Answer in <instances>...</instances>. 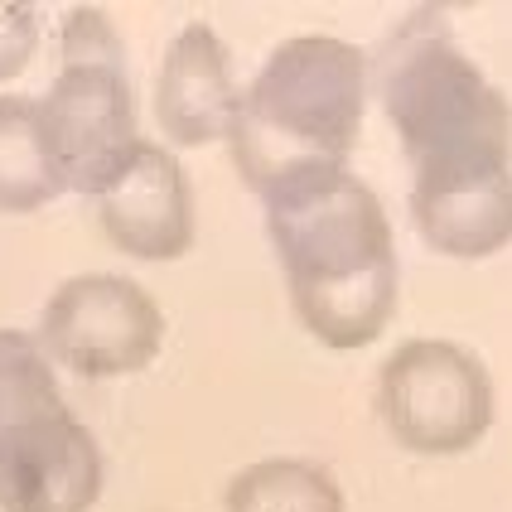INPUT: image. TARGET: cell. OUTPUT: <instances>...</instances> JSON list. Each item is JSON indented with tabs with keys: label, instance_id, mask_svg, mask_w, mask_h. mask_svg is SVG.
Listing matches in <instances>:
<instances>
[{
	"label": "cell",
	"instance_id": "6da1fadb",
	"mask_svg": "<svg viewBox=\"0 0 512 512\" xmlns=\"http://www.w3.org/2000/svg\"><path fill=\"white\" fill-rule=\"evenodd\" d=\"M368 54L339 34H290L261 58L228 136V160L256 199L324 170H348L368 121Z\"/></svg>",
	"mask_w": 512,
	"mask_h": 512
},
{
	"label": "cell",
	"instance_id": "8fae6325",
	"mask_svg": "<svg viewBox=\"0 0 512 512\" xmlns=\"http://www.w3.org/2000/svg\"><path fill=\"white\" fill-rule=\"evenodd\" d=\"M300 329L329 353H358L387 334L401 310V261L387 256L358 276L314 285H285Z\"/></svg>",
	"mask_w": 512,
	"mask_h": 512
},
{
	"label": "cell",
	"instance_id": "52a82bcc",
	"mask_svg": "<svg viewBox=\"0 0 512 512\" xmlns=\"http://www.w3.org/2000/svg\"><path fill=\"white\" fill-rule=\"evenodd\" d=\"M92 203L102 237L131 261H179L199 242L194 184L165 141L145 136Z\"/></svg>",
	"mask_w": 512,
	"mask_h": 512
},
{
	"label": "cell",
	"instance_id": "5b68a950",
	"mask_svg": "<svg viewBox=\"0 0 512 512\" xmlns=\"http://www.w3.org/2000/svg\"><path fill=\"white\" fill-rule=\"evenodd\" d=\"M34 334L54 368L83 382H116L165 353L170 319L141 281L121 271H78L49 290Z\"/></svg>",
	"mask_w": 512,
	"mask_h": 512
},
{
	"label": "cell",
	"instance_id": "3957f363",
	"mask_svg": "<svg viewBox=\"0 0 512 512\" xmlns=\"http://www.w3.org/2000/svg\"><path fill=\"white\" fill-rule=\"evenodd\" d=\"M377 421L392 445L421 459L469 455L498 416L488 363L459 339H401L377 368Z\"/></svg>",
	"mask_w": 512,
	"mask_h": 512
},
{
	"label": "cell",
	"instance_id": "7c38bea8",
	"mask_svg": "<svg viewBox=\"0 0 512 512\" xmlns=\"http://www.w3.org/2000/svg\"><path fill=\"white\" fill-rule=\"evenodd\" d=\"M68 194L58 155L49 145L39 97L0 92V218H25Z\"/></svg>",
	"mask_w": 512,
	"mask_h": 512
},
{
	"label": "cell",
	"instance_id": "ba28073f",
	"mask_svg": "<svg viewBox=\"0 0 512 512\" xmlns=\"http://www.w3.org/2000/svg\"><path fill=\"white\" fill-rule=\"evenodd\" d=\"M242 107V83L232 68L228 39L208 20L179 25L150 83V116L170 150L228 145Z\"/></svg>",
	"mask_w": 512,
	"mask_h": 512
},
{
	"label": "cell",
	"instance_id": "4fadbf2b",
	"mask_svg": "<svg viewBox=\"0 0 512 512\" xmlns=\"http://www.w3.org/2000/svg\"><path fill=\"white\" fill-rule=\"evenodd\" d=\"M223 512H348V498L329 464L271 455L232 474L223 488Z\"/></svg>",
	"mask_w": 512,
	"mask_h": 512
},
{
	"label": "cell",
	"instance_id": "9a60e30c",
	"mask_svg": "<svg viewBox=\"0 0 512 512\" xmlns=\"http://www.w3.org/2000/svg\"><path fill=\"white\" fill-rule=\"evenodd\" d=\"M58 63H126V39L102 5H68L63 10Z\"/></svg>",
	"mask_w": 512,
	"mask_h": 512
},
{
	"label": "cell",
	"instance_id": "30bf717a",
	"mask_svg": "<svg viewBox=\"0 0 512 512\" xmlns=\"http://www.w3.org/2000/svg\"><path fill=\"white\" fill-rule=\"evenodd\" d=\"M411 228L445 261H488L512 247V160L411 174Z\"/></svg>",
	"mask_w": 512,
	"mask_h": 512
},
{
	"label": "cell",
	"instance_id": "2e32d148",
	"mask_svg": "<svg viewBox=\"0 0 512 512\" xmlns=\"http://www.w3.org/2000/svg\"><path fill=\"white\" fill-rule=\"evenodd\" d=\"M39 54V15L25 0H0V87L15 83Z\"/></svg>",
	"mask_w": 512,
	"mask_h": 512
},
{
	"label": "cell",
	"instance_id": "9c48e42d",
	"mask_svg": "<svg viewBox=\"0 0 512 512\" xmlns=\"http://www.w3.org/2000/svg\"><path fill=\"white\" fill-rule=\"evenodd\" d=\"M102 484V445L68 406L0 440V512H92Z\"/></svg>",
	"mask_w": 512,
	"mask_h": 512
},
{
	"label": "cell",
	"instance_id": "277c9868",
	"mask_svg": "<svg viewBox=\"0 0 512 512\" xmlns=\"http://www.w3.org/2000/svg\"><path fill=\"white\" fill-rule=\"evenodd\" d=\"M261 213L285 285L343 281L397 256L387 203L353 165L285 184L261 199Z\"/></svg>",
	"mask_w": 512,
	"mask_h": 512
},
{
	"label": "cell",
	"instance_id": "7a4b0ae2",
	"mask_svg": "<svg viewBox=\"0 0 512 512\" xmlns=\"http://www.w3.org/2000/svg\"><path fill=\"white\" fill-rule=\"evenodd\" d=\"M411 174L512 160V102L440 25L416 10L387 39L372 87Z\"/></svg>",
	"mask_w": 512,
	"mask_h": 512
},
{
	"label": "cell",
	"instance_id": "5bb4252c",
	"mask_svg": "<svg viewBox=\"0 0 512 512\" xmlns=\"http://www.w3.org/2000/svg\"><path fill=\"white\" fill-rule=\"evenodd\" d=\"M63 406L68 401H63V387H58V368L44 353L39 334L0 324V440L25 430L29 421L54 416Z\"/></svg>",
	"mask_w": 512,
	"mask_h": 512
},
{
	"label": "cell",
	"instance_id": "8992f818",
	"mask_svg": "<svg viewBox=\"0 0 512 512\" xmlns=\"http://www.w3.org/2000/svg\"><path fill=\"white\" fill-rule=\"evenodd\" d=\"M39 116L68 194L83 199H97L145 141L126 63H58L49 92H39Z\"/></svg>",
	"mask_w": 512,
	"mask_h": 512
}]
</instances>
